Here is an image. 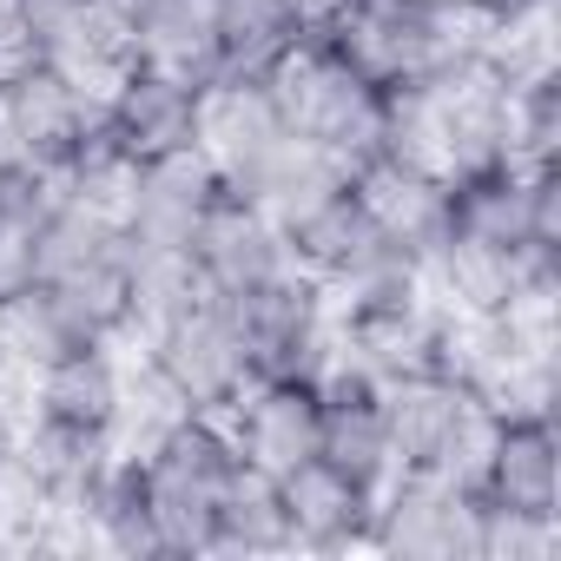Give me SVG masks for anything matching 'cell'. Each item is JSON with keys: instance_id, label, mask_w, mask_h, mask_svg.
<instances>
[{"instance_id": "11", "label": "cell", "mask_w": 561, "mask_h": 561, "mask_svg": "<svg viewBox=\"0 0 561 561\" xmlns=\"http://www.w3.org/2000/svg\"><path fill=\"white\" fill-rule=\"evenodd\" d=\"M469 548H476V489H469V476L397 469L377 489L370 554H390V561H469Z\"/></svg>"}, {"instance_id": "30", "label": "cell", "mask_w": 561, "mask_h": 561, "mask_svg": "<svg viewBox=\"0 0 561 561\" xmlns=\"http://www.w3.org/2000/svg\"><path fill=\"white\" fill-rule=\"evenodd\" d=\"M462 21L482 34H508V27L554 21V0H462Z\"/></svg>"}, {"instance_id": "36", "label": "cell", "mask_w": 561, "mask_h": 561, "mask_svg": "<svg viewBox=\"0 0 561 561\" xmlns=\"http://www.w3.org/2000/svg\"><path fill=\"white\" fill-rule=\"evenodd\" d=\"M0 73H8V60H0Z\"/></svg>"}, {"instance_id": "14", "label": "cell", "mask_w": 561, "mask_h": 561, "mask_svg": "<svg viewBox=\"0 0 561 561\" xmlns=\"http://www.w3.org/2000/svg\"><path fill=\"white\" fill-rule=\"evenodd\" d=\"M469 489L495 508L561 515V416H489Z\"/></svg>"}, {"instance_id": "24", "label": "cell", "mask_w": 561, "mask_h": 561, "mask_svg": "<svg viewBox=\"0 0 561 561\" xmlns=\"http://www.w3.org/2000/svg\"><path fill=\"white\" fill-rule=\"evenodd\" d=\"M449 231L528 251V165L482 159L469 172H449Z\"/></svg>"}, {"instance_id": "19", "label": "cell", "mask_w": 561, "mask_h": 561, "mask_svg": "<svg viewBox=\"0 0 561 561\" xmlns=\"http://www.w3.org/2000/svg\"><path fill=\"white\" fill-rule=\"evenodd\" d=\"M218 185L225 179L211 172V159L198 146L192 152H165V159H139L133 185H126V205H119V231L152 238V244H185Z\"/></svg>"}, {"instance_id": "26", "label": "cell", "mask_w": 561, "mask_h": 561, "mask_svg": "<svg viewBox=\"0 0 561 561\" xmlns=\"http://www.w3.org/2000/svg\"><path fill=\"white\" fill-rule=\"evenodd\" d=\"M508 159L515 165H561V73H554V60L508 73Z\"/></svg>"}, {"instance_id": "31", "label": "cell", "mask_w": 561, "mask_h": 561, "mask_svg": "<svg viewBox=\"0 0 561 561\" xmlns=\"http://www.w3.org/2000/svg\"><path fill=\"white\" fill-rule=\"evenodd\" d=\"M34 285V257H27V231H8L0 225V305H8L14 291Z\"/></svg>"}, {"instance_id": "32", "label": "cell", "mask_w": 561, "mask_h": 561, "mask_svg": "<svg viewBox=\"0 0 561 561\" xmlns=\"http://www.w3.org/2000/svg\"><path fill=\"white\" fill-rule=\"evenodd\" d=\"M21 436H27V410H21V383H0V469L14 462V449H21Z\"/></svg>"}, {"instance_id": "16", "label": "cell", "mask_w": 561, "mask_h": 561, "mask_svg": "<svg viewBox=\"0 0 561 561\" xmlns=\"http://www.w3.org/2000/svg\"><path fill=\"white\" fill-rule=\"evenodd\" d=\"M231 443L251 469L285 476L305 456H318V423H324V390L318 377H251L238 403L225 410Z\"/></svg>"}, {"instance_id": "27", "label": "cell", "mask_w": 561, "mask_h": 561, "mask_svg": "<svg viewBox=\"0 0 561 561\" xmlns=\"http://www.w3.org/2000/svg\"><path fill=\"white\" fill-rule=\"evenodd\" d=\"M351 172L337 165V159H324L318 146H305V139H285L271 159H264V172L244 185V198H257L277 225H291L298 211H311L324 192H337Z\"/></svg>"}, {"instance_id": "5", "label": "cell", "mask_w": 561, "mask_h": 561, "mask_svg": "<svg viewBox=\"0 0 561 561\" xmlns=\"http://www.w3.org/2000/svg\"><path fill=\"white\" fill-rule=\"evenodd\" d=\"M285 244H291V264L331 298H351V291H370V285H397V277H423V264L377 225V211L364 205V192L344 179L337 192H324L311 211H298L285 225Z\"/></svg>"}, {"instance_id": "1", "label": "cell", "mask_w": 561, "mask_h": 561, "mask_svg": "<svg viewBox=\"0 0 561 561\" xmlns=\"http://www.w3.org/2000/svg\"><path fill=\"white\" fill-rule=\"evenodd\" d=\"M133 449H139L146 489H152L159 561H198V554H211L218 502H225L231 476L244 469V456L231 443V423L211 416V410H172Z\"/></svg>"}, {"instance_id": "25", "label": "cell", "mask_w": 561, "mask_h": 561, "mask_svg": "<svg viewBox=\"0 0 561 561\" xmlns=\"http://www.w3.org/2000/svg\"><path fill=\"white\" fill-rule=\"evenodd\" d=\"M211 554H291L285 535V502H277V476L264 469H238L225 502H218V528H211Z\"/></svg>"}, {"instance_id": "6", "label": "cell", "mask_w": 561, "mask_h": 561, "mask_svg": "<svg viewBox=\"0 0 561 561\" xmlns=\"http://www.w3.org/2000/svg\"><path fill=\"white\" fill-rule=\"evenodd\" d=\"M469 34L476 27L449 8H423V0H357V8L318 41H331L377 87H416L436 67H449Z\"/></svg>"}, {"instance_id": "12", "label": "cell", "mask_w": 561, "mask_h": 561, "mask_svg": "<svg viewBox=\"0 0 561 561\" xmlns=\"http://www.w3.org/2000/svg\"><path fill=\"white\" fill-rule=\"evenodd\" d=\"M185 257L198 271V291L205 298H244L257 291L264 277L277 271H291V244H285V225H277L257 198H244L238 185H218L205 218L192 225L185 238Z\"/></svg>"}, {"instance_id": "21", "label": "cell", "mask_w": 561, "mask_h": 561, "mask_svg": "<svg viewBox=\"0 0 561 561\" xmlns=\"http://www.w3.org/2000/svg\"><path fill=\"white\" fill-rule=\"evenodd\" d=\"M126 67H159L211 87L218 73L211 0H126Z\"/></svg>"}, {"instance_id": "7", "label": "cell", "mask_w": 561, "mask_h": 561, "mask_svg": "<svg viewBox=\"0 0 561 561\" xmlns=\"http://www.w3.org/2000/svg\"><path fill=\"white\" fill-rule=\"evenodd\" d=\"M423 291L449 318L482 324L515 311L522 298H561V251H515V244L443 231L436 251L423 257Z\"/></svg>"}, {"instance_id": "13", "label": "cell", "mask_w": 561, "mask_h": 561, "mask_svg": "<svg viewBox=\"0 0 561 561\" xmlns=\"http://www.w3.org/2000/svg\"><path fill=\"white\" fill-rule=\"evenodd\" d=\"M205 126V80L159 73V67H119L100 87V133L139 165L165 152H192Z\"/></svg>"}, {"instance_id": "34", "label": "cell", "mask_w": 561, "mask_h": 561, "mask_svg": "<svg viewBox=\"0 0 561 561\" xmlns=\"http://www.w3.org/2000/svg\"><path fill=\"white\" fill-rule=\"evenodd\" d=\"M423 8H449V14H462V0H423Z\"/></svg>"}, {"instance_id": "4", "label": "cell", "mask_w": 561, "mask_h": 561, "mask_svg": "<svg viewBox=\"0 0 561 561\" xmlns=\"http://www.w3.org/2000/svg\"><path fill=\"white\" fill-rule=\"evenodd\" d=\"M383 423L397 469L469 476L489 436V403L462 370H410L383 383Z\"/></svg>"}, {"instance_id": "33", "label": "cell", "mask_w": 561, "mask_h": 561, "mask_svg": "<svg viewBox=\"0 0 561 561\" xmlns=\"http://www.w3.org/2000/svg\"><path fill=\"white\" fill-rule=\"evenodd\" d=\"M351 8L357 0H298V21H305V34H331Z\"/></svg>"}, {"instance_id": "23", "label": "cell", "mask_w": 561, "mask_h": 561, "mask_svg": "<svg viewBox=\"0 0 561 561\" xmlns=\"http://www.w3.org/2000/svg\"><path fill=\"white\" fill-rule=\"evenodd\" d=\"M80 528L93 541V554H126V561H159V535H152V489H146V469H139V449H119L87 508H80Z\"/></svg>"}, {"instance_id": "3", "label": "cell", "mask_w": 561, "mask_h": 561, "mask_svg": "<svg viewBox=\"0 0 561 561\" xmlns=\"http://www.w3.org/2000/svg\"><path fill=\"white\" fill-rule=\"evenodd\" d=\"M133 364L165 397V410H211V416H225L238 403V390L251 383V364H244L231 305L225 298H205V291L185 298L179 311L152 318L133 337Z\"/></svg>"}, {"instance_id": "22", "label": "cell", "mask_w": 561, "mask_h": 561, "mask_svg": "<svg viewBox=\"0 0 561 561\" xmlns=\"http://www.w3.org/2000/svg\"><path fill=\"white\" fill-rule=\"evenodd\" d=\"M218 21V73L211 80H271L311 34L298 0H211Z\"/></svg>"}, {"instance_id": "18", "label": "cell", "mask_w": 561, "mask_h": 561, "mask_svg": "<svg viewBox=\"0 0 561 561\" xmlns=\"http://www.w3.org/2000/svg\"><path fill=\"white\" fill-rule=\"evenodd\" d=\"M318 390H324V423H318V456L337 462L344 476L383 489L397 476V456H390V423H383V383L351 370V364H324L318 370Z\"/></svg>"}, {"instance_id": "2", "label": "cell", "mask_w": 561, "mask_h": 561, "mask_svg": "<svg viewBox=\"0 0 561 561\" xmlns=\"http://www.w3.org/2000/svg\"><path fill=\"white\" fill-rule=\"evenodd\" d=\"M271 100L285 113L291 139L318 146L324 159H337L344 172H357L364 159L383 152V87L364 80L331 41H305L285 67L271 73Z\"/></svg>"}, {"instance_id": "9", "label": "cell", "mask_w": 561, "mask_h": 561, "mask_svg": "<svg viewBox=\"0 0 561 561\" xmlns=\"http://www.w3.org/2000/svg\"><path fill=\"white\" fill-rule=\"evenodd\" d=\"M133 344H73L47 364H34L21 377V410L27 423H54V430H87V436H113L126 443V416H133Z\"/></svg>"}, {"instance_id": "35", "label": "cell", "mask_w": 561, "mask_h": 561, "mask_svg": "<svg viewBox=\"0 0 561 561\" xmlns=\"http://www.w3.org/2000/svg\"><path fill=\"white\" fill-rule=\"evenodd\" d=\"M0 172H8V152H0Z\"/></svg>"}, {"instance_id": "10", "label": "cell", "mask_w": 561, "mask_h": 561, "mask_svg": "<svg viewBox=\"0 0 561 561\" xmlns=\"http://www.w3.org/2000/svg\"><path fill=\"white\" fill-rule=\"evenodd\" d=\"M93 126H100V87L41 60H14L0 73V152L27 159L34 172L54 179L87 146Z\"/></svg>"}, {"instance_id": "20", "label": "cell", "mask_w": 561, "mask_h": 561, "mask_svg": "<svg viewBox=\"0 0 561 561\" xmlns=\"http://www.w3.org/2000/svg\"><path fill=\"white\" fill-rule=\"evenodd\" d=\"M351 185L364 192V205L377 211V225L423 264L436 251V238L449 231V172L436 165H416V159H397V152H377L351 172Z\"/></svg>"}, {"instance_id": "17", "label": "cell", "mask_w": 561, "mask_h": 561, "mask_svg": "<svg viewBox=\"0 0 561 561\" xmlns=\"http://www.w3.org/2000/svg\"><path fill=\"white\" fill-rule=\"evenodd\" d=\"M285 139H291V126H285V113H277V100H271V80H211L205 87L198 152L211 159V172L225 185L244 192Z\"/></svg>"}, {"instance_id": "8", "label": "cell", "mask_w": 561, "mask_h": 561, "mask_svg": "<svg viewBox=\"0 0 561 561\" xmlns=\"http://www.w3.org/2000/svg\"><path fill=\"white\" fill-rule=\"evenodd\" d=\"M231 324L251 377H318L331 364V291L298 264L231 298Z\"/></svg>"}, {"instance_id": "15", "label": "cell", "mask_w": 561, "mask_h": 561, "mask_svg": "<svg viewBox=\"0 0 561 561\" xmlns=\"http://www.w3.org/2000/svg\"><path fill=\"white\" fill-rule=\"evenodd\" d=\"M277 502H285L291 554H364L370 548L377 489L357 482V476H344L324 456H305L298 469L277 476Z\"/></svg>"}, {"instance_id": "28", "label": "cell", "mask_w": 561, "mask_h": 561, "mask_svg": "<svg viewBox=\"0 0 561 561\" xmlns=\"http://www.w3.org/2000/svg\"><path fill=\"white\" fill-rule=\"evenodd\" d=\"M561 554V515H522L476 495V548L469 561H554Z\"/></svg>"}, {"instance_id": "29", "label": "cell", "mask_w": 561, "mask_h": 561, "mask_svg": "<svg viewBox=\"0 0 561 561\" xmlns=\"http://www.w3.org/2000/svg\"><path fill=\"white\" fill-rule=\"evenodd\" d=\"M528 251H561V165H528Z\"/></svg>"}]
</instances>
